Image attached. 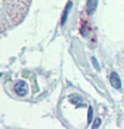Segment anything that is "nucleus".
I'll list each match as a JSON object with an SVG mask.
<instances>
[{
	"label": "nucleus",
	"instance_id": "nucleus-1",
	"mask_svg": "<svg viewBox=\"0 0 124 129\" xmlns=\"http://www.w3.org/2000/svg\"><path fill=\"white\" fill-rule=\"evenodd\" d=\"M31 0H3V24L6 20L9 21V25H17L20 21H23L28 10Z\"/></svg>",
	"mask_w": 124,
	"mask_h": 129
},
{
	"label": "nucleus",
	"instance_id": "nucleus-2",
	"mask_svg": "<svg viewBox=\"0 0 124 129\" xmlns=\"http://www.w3.org/2000/svg\"><path fill=\"white\" fill-rule=\"evenodd\" d=\"M111 77H113V86H114L116 88H118V87H120V83H118V77H117V74L113 73V74H111Z\"/></svg>",
	"mask_w": 124,
	"mask_h": 129
}]
</instances>
